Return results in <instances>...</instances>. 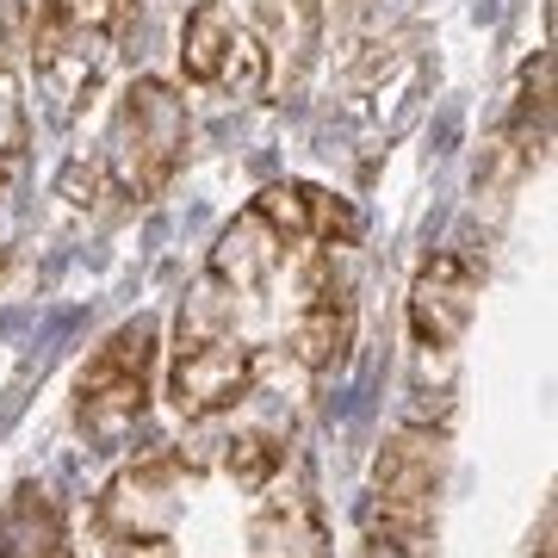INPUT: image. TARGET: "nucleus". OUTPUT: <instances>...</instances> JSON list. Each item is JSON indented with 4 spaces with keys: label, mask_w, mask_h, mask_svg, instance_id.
<instances>
[{
    "label": "nucleus",
    "mask_w": 558,
    "mask_h": 558,
    "mask_svg": "<svg viewBox=\"0 0 558 558\" xmlns=\"http://www.w3.org/2000/svg\"><path fill=\"white\" fill-rule=\"evenodd\" d=\"M186 143H193L186 100L168 81L143 75L119 94V112H112V131H106V174L124 199H156L180 174Z\"/></svg>",
    "instance_id": "nucleus-1"
},
{
    "label": "nucleus",
    "mask_w": 558,
    "mask_h": 558,
    "mask_svg": "<svg viewBox=\"0 0 558 558\" xmlns=\"http://www.w3.org/2000/svg\"><path fill=\"white\" fill-rule=\"evenodd\" d=\"M149 379H156V323H119L112 336L87 354L75 379V416L87 435H124L131 422L149 410Z\"/></svg>",
    "instance_id": "nucleus-2"
},
{
    "label": "nucleus",
    "mask_w": 558,
    "mask_h": 558,
    "mask_svg": "<svg viewBox=\"0 0 558 558\" xmlns=\"http://www.w3.org/2000/svg\"><path fill=\"white\" fill-rule=\"evenodd\" d=\"M255 391V348L236 336H218L205 348H180L174 373H168V398L186 422L223 416Z\"/></svg>",
    "instance_id": "nucleus-3"
},
{
    "label": "nucleus",
    "mask_w": 558,
    "mask_h": 558,
    "mask_svg": "<svg viewBox=\"0 0 558 558\" xmlns=\"http://www.w3.org/2000/svg\"><path fill=\"white\" fill-rule=\"evenodd\" d=\"M193 478V465L180 453H149L137 465H124L112 490H106V527L119 539H143V534H168V521L180 509V484Z\"/></svg>",
    "instance_id": "nucleus-4"
},
{
    "label": "nucleus",
    "mask_w": 558,
    "mask_h": 558,
    "mask_svg": "<svg viewBox=\"0 0 558 558\" xmlns=\"http://www.w3.org/2000/svg\"><path fill=\"white\" fill-rule=\"evenodd\" d=\"M478 292H484V279L465 255L428 260L416 274V286H410V336H416V348H428V354L453 348L465 336V323L478 317Z\"/></svg>",
    "instance_id": "nucleus-5"
},
{
    "label": "nucleus",
    "mask_w": 558,
    "mask_h": 558,
    "mask_svg": "<svg viewBox=\"0 0 558 558\" xmlns=\"http://www.w3.org/2000/svg\"><path fill=\"white\" fill-rule=\"evenodd\" d=\"M447 459L453 453H447V435H440V428H398V435L379 447V459H373V497L440 509Z\"/></svg>",
    "instance_id": "nucleus-6"
},
{
    "label": "nucleus",
    "mask_w": 558,
    "mask_h": 558,
    "mask_svg": "<svg viewBox=\"0 0 558 558\" xmlns=\"http://www.w3.org/2000/svg\"><path fill=\"white\" fill-rule=\"evenodd\" d=\"M323 38V7L317 0H255V44L267 57V81L299 87Z\"/></svg>",
    "instance_id": "nucleus-7"
},
{
    "label": "nucleus",
    "mask_w": 558,
    "mask_h": 558,
    "mask_svg": "<svg viewBox=\"0 0 558 558\" xmlns=\"http://www.w3.org/2000/svg\"><path fill=\"white\" fill-rule=\"evenodd\" d=\"M69 553V527L62 509L44 484H20L7 509H0V558H62Z\"/></svg>",
    "instance_id": "nucleus-8"
},
{
    "label": "nucleus",
    "mask_w": 558,
    "mask_h": 558,
    "mask_svg": "<svg viewBox=\"0 0 558 558\" xmlns=\"http://www.w3.org/2000/svg\"><path fill=\"white\" fill-rule=\"evenodd\" d=\"M286 348L299 360L304 373H329L348 360L354 348V299H323L292 311V329H286Z\"/></svg>",
    "instance_id": "nucleus-9"
},
{
    "label": "nucleus",
    "mask_w": 558,
    "mask_h": 558,
    "mask_svg": "<svg viewBox=\"0 0 558 558\" xmlns=\"http://www.w3.org/2000/svg\"><path fill=\"white\" fill-rule=\"evenodd\" d=\"M279 255H286V242H279L255 211H242V218L218 236V248H211V279H223V286L242 299V292H255L260 279L274 274Z\"/></svg>",
    "instance_id": "nucleus-10"
},
{
    "label": "nucleus",
    "mask_w": 558,
    "mask_h": 558,
    "mask_svg": "<svg viewBox=\"0 0 558 558\" xmlns=\"http://www.w3.org/2000/svg\"><path fill=\"white\" fill-rule=\"evenodd\" d=\"M255 558H323V515L304 490L267 497L255 515Z\"/></svg>",
    "instance_id": "nucleus-11"
},
{
    "label": "nucleus",
    "mask_w": 558,
    "mask_h": 558,
    "mask_svg": "<svg viewBox=\"0 0 558 558\" xmlns=\"http://www.w3.org/2000/svg\"><path fill=\"white\" fill-rule=\"evenodd\" d=\"M497 131L509 137V149H515L527 168L546 161V143H553V57H546V50H539L534 69L521 75L515 106H509V119H502Z\"/></svg>",
    "instance_id": "nucleus-12"
},
{
    "label": "nucleus",
    "mask_w": 558,
    "mask_h": 558,
    "mask_svg": "<svg viewBox=\"0 0 558 558\" xmlns=\"http://www.w3.org/2000/svg\"><path fill=\"white\" fill-rule=\"evenodd\" d=\"M230 44H236L230 13H223V7H211V0H205V7H193V13H186V25H180V75L199 81V87L223 81Z\"/></svg>",
    "instance_id": "nucleus-13"
},
{
    "label": "nucleus",
    "mask_w": 558,
    "mask_h": 558,
    "mask_svg": "<svg viewBox=\"0 0 558 558\" xmlns=\"http://www.w3.org/2000/svg\"><path fill=\"white\" fill-rule=\"evenodd\" d=\"M218 336H236V292L205 274L186 292V304H180V348H205V341H218Z\"/></svg>",
    "instance_id": "nucleus-14"
},
{
    "label": "nucleus",
    "mask_w": 558,
    "mask_h": 558,
    "mask_svg": "<svg viewBox=\"0 0 558 558\" xmlns=\"http://www.w3.org/2000/svg\"><path fill=\"white\" fill-rule=\"evenodd\" d=\"M230 453H223V465H230V478L242 484V490H267L274 484V472L286 465V440L274 435V428H248V435L223 440Z\"/></svg>",
    "instance_id": "nucleus-15"
},
{
    "label": "nucleus",
    "mask_w": 558,
    "mask_h": 558,
    "mask_svg": "<svg viewBox=\"0 0 558 558\" xmlns=\"http://www.w3.org/2000/svg\"><path fill=\"white\" fill-rule=\"evenodd\" d=\"M124 7H131V0H44V20L87 44V38H106V32L124 20Z\"/></svg>",
    "instance_id": "nucleus-16"
},
{
    "label": "nucleus",
    "mask_w": 558,
    "mask_h": 558,
    "mask_svg": "<svg viewBox=\"0 0 558 558\" xmlns=\"http://www.w3.org/2000/svg\"><path fill=\"white\" fill-rule=\"evenodd\" d=\"M25 143H32V119H25V100H20V81L0 69V174L25 156Z\"/></svg>",
    "instance_id": "nucleus-17"
},
{
    "label": "nucleus",
    "mask_w": 558,
    "mask_h": 558,
    "mask_svg": "<svg viewBox=\"0 0 558 558\" xmlns=\"http://www.w3.org/2000/svg\"><path fill=\"white\" fill-rule=\"evenodd\" d=\"M119 558H174V546H168V534H143V539H124Z\"/></svg>",
    "instance_id": "nucleus-18"
},
{
    "label": "nucleus",
    "mask_w": 558,
    "mask_h": 558,
    "mask_svg": "<svg viewBox=\"0 0 558 558\" xmlns=\"http://www.w3.org/2000/svg\"><path fill=\"white\" fill-rule=\"evenodd\" d=\"M366 558H403L398 546H385V539H373V546H366Z\"/></svg>",
    "instance_id": "nucleus-19"
}]
</instances>
